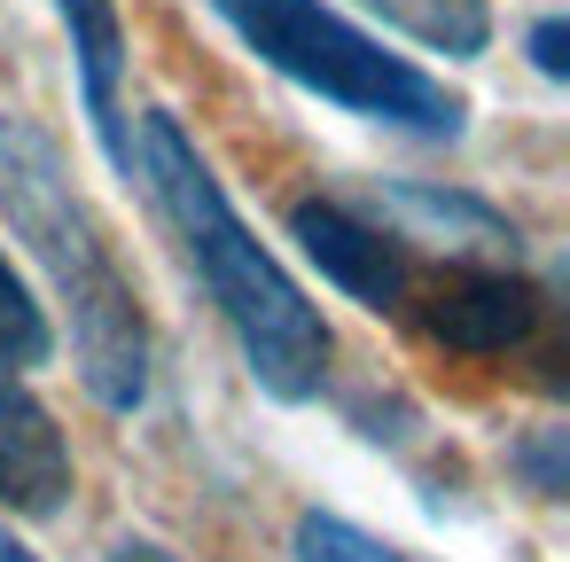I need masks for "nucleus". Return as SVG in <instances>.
Wrapping results in <instances>:
<instances>
[{
    "instance_id": "obj_12",
    "label": "nucleus",
    "mask_w": 570,
    "mask_h": 562,
    "mask_svg": "<svg viewBox=\"0 0 570 562\" xmlns=\"http://www.w3.org/2000/svg\"><path fill=\"white\" fill-rule=\"evenodd\" d=\"M515 469L531 476V492H539V500H562V484H570V476H562V430L523 437V445H515Z\"/></svg>"
},
{
    "instance_id": "obj_3",
    "label": "nucleus",
    "mask_w": 570,
    "mask_h": 562,
    "mask_svg": "<svg viewBox=\"0 0 570 562\" xmlns=\"http://www.w3.org/2000/svg\"><path fill=\"white\" fill-rule=\"evenodd\" d=\"M204 9L243 40V56H258L274 79H289L297 95H313L344 118H367V126L414 134V141H461V126H469V102L445 79L391 56L375 32L336 17L328 0H204Z\"/></svg>"
},
{
    "instance_id": "obj_10",
    "label": "nucleus",
    "mask_w": 570,
    "mask_h": 562,
    "mask_svg": "<svg viewBox=\"0 0 570 562\" xmlns=\"http://www.w3.org/2000/svg\"><path fill=\"white\" fill-rule=\"evenodd\" d=\"M56 359V328H48V305L32 297V282L0 258V367H48Z\"/></svg>"
},
{
    "instance_id": "obj_9",
    "label": "nucleus",
    "mask_w": 570,
    "mask_h": 562,
    "mask_svg": "<svg viewBox=\"0 0 570 562\" xmlns=\"http://www.w3.org/2000/svg\"><path fill=\"white\" fill-rule=\"evenodd\" d=\"M360 9L445 63H476L492 48V0H360Z\"/></svg>"
},
{
    "instance_id": "obj_7",
    "label": "nucleus",
    "mask_w": 570,
    "mask_h": 562,
    "mask_svg": "<svg viewBox=\"0 0 570 562\" xmlns=\"http://www.w3.org/2000/svg\"><path fill=\"white\" fill-rule=\"evenodd\" d=\"M56 24L71 40V79H79L95 149L110 157V172H126V17H118V0H56Z\"/></svg>"
},
{
    "instance_id": "obj_15",
    "label": "nucleus",
    "mask_w": 570,
    "mask_h": 562,
    "mask_svg": "<svg viewBox=\"0 0 570 562\" xmlns=\"http://www.w3.org/2000/svg\"><path fill=\"white\" fill-rule=\"evenodd\" d=\"M0 562H40V554H32V546H24V539H17L9 523H0Z\"/></svg>"
},
{
    "instance_id": "obj_2",
    "label": "nucleus",
    "mask_w": 570,
    "mask_h": 562,
    "mask_svg": "<svg viewBox=\"0 0 570 562\" xmlns=\"http://www.w3.org/2000/svg\"><path fill=\"white\" fill-rule=\"evenodd\" d=\"M0 219L32 250V266L48 274V289L71 321V359H79L87 398L102 414H141L149 383H157V344H149L141 289H134L110 227L79 196L56 134L17 118V110H0Z\"/></svg>"
},
{
    "instance_id": "obj_6",
    "label": "nucleus",
    "mask_w": 570,
    "mask_h": 562,
    "mask_svg": "<svg viewBox=\"0 0 570 562\" xmlns=\"http://www.w3.org/2000/svg\"><path fill=\"white\" fill-rule=\"evenodd\" d=\"M71 492H79L71 437L17 367H0V500H9V515H63Z\"/></svg>"
},
{
    "instance_id": "obj_4",
    "label": "nucleus",
    "mask_w": 570,
    "mask_h": 562,
    "mask_svg": "<svg viewBox=\"0 0 570 562\" xmlns=\"http://www.w3.org/2000/svg\"><path fill=\"white\" fill-rule=\"evenodd\" d=\"M289 243L321 266L328 289H344L367 313H399L414 297V250L336 196H297L289 204Z\"/></svg>"
},
{
    "instance_id": "obj_8",
    "label": "nucleus",
    "mask_w": 570,
    "mask_h": 562,
    "mask_svg": "<svg viewBox=\"0 0 570 562\" xmlns=\"http://www.w3.org/2000/svg\"><path fill=\"white\" fill-rule=\"evenodd\" d=\"M383 211L399 219V243H445V250H476V266H515V227L461 188H422V180H383Z\"/></svg>"
},
{
    "instance_id": "obj_1",
    "label": "nucleus",
    "mask_w": 570,
    "mask_h": 562,
    "mask_svg": "<svg viewBox=\"0 0 570 562\" xmlns=\"http://www.w3.org/2000/svg\"><path fill=\"white\" fill-rule=\"evenodd\" d=\"M126 180H141V196L157 204V219L173 227L188 274L204 282V297L219 305L250 383L282 406L321 398L336 336L321 321V305L297 289V274L250 235V219L235 211L227 180L212 172V157L188 141V126L173 110H141L126 126Z\"/></svg>"
},
{
    "instance_id": "obj_13",
    "label": "nucleus",
    "mask_w": 570,
    "mask_h": 562,
    "mask_svg": "<svg viewBox=\"0 0 570 562\" xmlns=\"http://www.w3.org/2000/svg\"><path fill=\"white\" fill-rule=\"evenodd\" d=\"M523 48H531V71H539L547 87H562V79H570V24H562V17H539Z\"/></svg>"
},
{
    "instance_id": "obj_14",
    "label": "nucleus",
    "mask_w": 570,
    "mask_h": 562,
    "mask_svg": "<svg viewBox=\"0 0 570 562\" xmlns=\"http://www.w3.org/2000/svg\"><path fill=\"white\" fill-rule=\"evenodd\" d=\"M110 562H180V554H173V546H157V539H141V531H134V539H118V546H110Z\"/></svg>"
},
{
    "instance_id": "obj_11",
    "label": "nucleus",
    "mask_w": 570,
    "mask_h": 562,
    "mask_svg": "<svg viewBox=\"0 0 570 562\" xmlns=\"http://www.w3.org/2000/svg\"><path fill=\"white\" fill-rule=\"evenodd\" d=\"M289 546H297V562H406L391 539H375V531H360L352 515H328V507H305Z\"/></svg>"
},
{
    "instance_id": "obj_5",
    "label": "nucleus",
    "mask_w": 570,
    "mask_h": 562,
    "mask_svg": "<svg viewBox=\"0 0 570 562\" xmlns=\"http://www.w3.org/2000/svg\"><path fill=\"white\" fill-rule=\"evenodd\" d=\"M539 321H547V297L515 266H453L422 297V328L461 359H508L539 336Z\"/></svg>"
}]
</instances>
